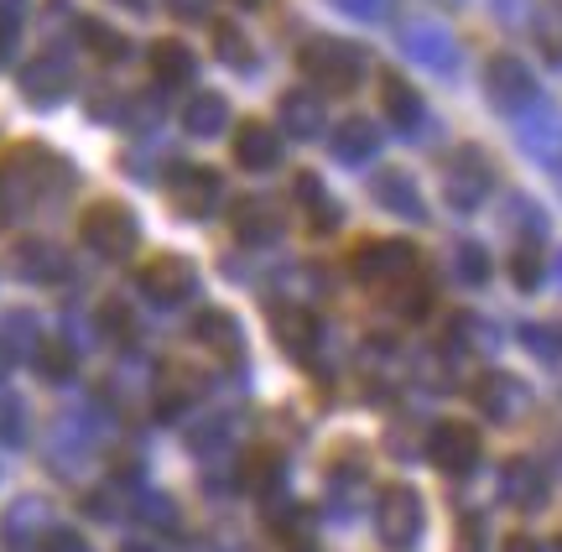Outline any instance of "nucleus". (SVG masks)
<instances>
[{
	"instance_id": "obj_1",
	"label": "nucleus",
	"mask_w": 562,
	"mask_h": 552,
	"mask_svg": "<svg viewBox=\"0 0 562 552\" xmlns=\"http://www.w3.org/2000/svg\"><path fill=\"white\" fill-rule=\"evenodd\" d=\"M297 68L313 83H323V94H349V89H360L370 58H364V47H355V42H344V37H313V42H302Z\"/></svg>"
},
{
	"instance_id": "obj_2",
	"label": "nucleus",
	"mask_w": 562,
	"mask_h": 552,
	"mask_svg": "<svg viewBox=\"0 0 562 552\" xmlns=\"http://www.w3.org/2000/svg\"><path fill=\"white\" fill-rule=\"evenodd\" d=\"M83 240L100 250V256H110V261H121V256H131L140 240V225L136 214L125 204H94L89 214H83Z\"/></svg>"
},
{
	"instance_id": "obj_3",
	"label": "nucleus",
	"mask_w": 562,
	"mask_h": 552,
	"mask_svg": "<svg viewBox=\"0 0 562 552\" xmlns=\"http://www.w3.org/2000/svg\"><path fill=\"white\" fill-rule=\"evenodd\" d=\"M375 527H381V542L391 552H406L422 537V495L412 485H391L381 491V511H375Z\"/></svg>"
},
{
	"instance_id": "obj_4",
	"label": "nucleus",
	"mask_w": 562,
	"mask_h": 552,
	"mask_svg": "<svg viewBox=\"0 0 562 552\" xmlns=\"http://www.w3.org/2000/svg\"><path fill=\"white\" fill-rule=\"evenodd\" d=\"M490 188H495V172H490V157L480 146H463L459 157L442 167V193L453 209H480Z\"/></svg>"
},
{
	"instance_id": "obj_5",
	"label": "nucleus",
	"mask_w": 562,
	"mask_h": 552,
	"mask_svg": "<svg viewBox=\"0 0 562 552\" xmlns=\"http://www.w3.org/2000/svg\"><path fill=\"white\" fill-rule=\"evenodd\" d=\"M484 94H490V104L501 110V115H521L526 104L537 100V79H531V68H526L521 58H490V68H484Z\"/></svg>"
},
{
	"instance_id": "obj_6",
	"label": "nucleus",
	"mask_w": 562,
	"mask_h": 552,
	"mask_svg": "<svg viewBox=\"0 0 562 552\" xmlns=\"http://www.w3.org/2000/svg\"><path fill=\"white\" fill-rule=\"evenodd\" d=\"M427 459L442 474H469L480 464V432L469 428V423H438V428L427 432Z\"/></svg>"
},
{
	"instance_id": "obj_7",
	"label": "nucleus",
	"mask_w": 562,
	"mask_h": 552,
	"mask_svg": "<svg viewBox=\"0 0 562 552\" xmlns=\"http://www.w3.org/2000/svg\"><path fill=\"white\" fill-rule=\"evenodd\" d=\"M412 267H417V256H412L406 240H370V246L355 250V277H360V282H385L391 286Z\"/></svg>"
},
{
	"instance_id": "obj_8",
	"label": "nucleus",
	"mask_w": 562,
	"mask_h": 552,
	"mask_svg": "<svg viewBox=\"0 0 562 552\" xmlns=\"http://www.w3.org/2000/svg\"><path fill=\"white\" fill-rule=\"evenodd\" d=\"M271 339H277L286 354H297V360H313L318 354V339H323V324L307 313V307L286 303L271 313Z\"/></svg>"
},
{
	"instance_id": "obj_9",
	"label": "nucleus",
	"mask_w": 562,
	"mask_h": 552,
	"mask_svg": "<svg viewBox=\"0 0 562 552\" xmlns=\"http://www.w3.org/2000/svg\"><path fill=\"white\" fill-rule=\"evenodd\" d=\"M172 204H178V214H188V219L214 214V204H220V172H214V167H178V172H172Z\"/></svg>"
},
{
	"instance_id": "obj_10",
	"label": "nucleus",
	"mask_w": 562,
	"mask_h": 552,
	"mask_svg": "<svg viewBox=\"0 0 562 552\" xmlns=\"http://www.w3.org/2000/svg\"><path fill=\"white\" fill-rule=\"evenodd\" d=\"M140 286H146L151 303H182L193 292V267L182 256H157L151 267L140 271Z\"/></svg>"
},
{
	"instance_id": "obj_11",
	"label": "nucleus",
	"mask_w": 562,
	"mask_h": 552,
	"mask_svg": "<svg viewBox=\"0 0 562 552\" xmlns=\"http://www.w3.org/2000/svg\"><path fill=\"white\" fill-rule=\"evenodd\" d=\"M235 157H240V167H250V172H266V167L281 162V136L277 125L266 121H240V131H235Z\"/></svg>"
},
{
	"instance_id": "obj_12",
	"label": "nucleus",
	"mask_w": 562,
	"mask_h": 552,
	"mask_svg": "<svg viewBox=\"0 0 562 552\" xmlns=\"http://www.w3.org/2000/svg\"><path fill=\"white\" fill-rule=\"evenodd\" d=\"M402 47L417 63L438 68V74H448V68H453V58H459V47H453V37H448V26H427V21L406 26V32H402Z\"/></svg>"
},
{
	"instance_id": "obj_13",
	"label": "nucleus",
	"mask_w": 562,
	"mask_h": 552,
	"mask_svg": "<svg viewBox=\"0 0 562 552\" xmlns=\"http://www.w3.org/2000/svg\"><path fill=\"white\" fill-rule=\"evenodd\" d=\"M381 110L402 125V131H422V121H427V104H422V94L402 74H381Z\"/></svg>"
},
{
	"instance_id": "obj_14",
	"label": "nucleus",
	"mask_w": 562,
	"mask_h": 552,
	"mask_svg": "<svg viewBox=\"0 0 562 552\" xmlns=\"http://www.w3.org/2000/svg\"><path fill=\"white\" fill-rule=\"evenodd\" d=\"M229 219H235V235H240L245 246H266V240L281 235V214L271 199H240Z\"/></svg>"
},
{
	"instance_id": "obj_15",
	"label": "nucleus",
	"mask_w": 562,
	"mask_h": 552,
	"mask_svg": "<svg viewBox=\"0 0 562 552\" xmlns=\"http://www.w3.org/2000/svg\"><path fill=\"white\" fill-rule=\"evenodd\" d=\"M474 396H480V407L490 412L495 423H510V417L526 407V386L516 375H484L480 386H474Z\"/></svg>"
},
{
	"instance_id": "obj_16",
	"label": "nucleus",
	"mask_w": 562,
	"mask_h": 552,
	"mask_svg": "<svg viewBox=\"0 0 562 552\" xmlns=\"http://www.w3.org/2000/svg\"><path fill=\"white\" fill-rule=\"evenodd\" d=\"M501 485H505V500L510 506H521V511H531V506H542L547 500V480L542 470L531 464V459H510L501 474Z\"/></svg>"
},
{
	"instance_id": "obj_17",
	"label": "nucleus",
	"mask_w": 562,
	"mask_h": 552,
	"mask_svg": "<svg viewBox=\"0 0 562 552\" xmlns=\"http://www.w3.org/2000/svg\"><path fill=\"white\" fill-rule=\"evenodd\" d=\"M193 339H199L203 349H214L220 360H235V354H240V328H235V318L220 313V307H209V313L193 318Z\"/></svg>"
},
{
	"instance_id": "obj_18",
	"label": "nucleus",
	"mask_w": 562,
	"mask_h": 552,
	"mask_svg": "<svg viewBox=\"0 0 562 552\" xmlns=\"http://www.w3.org/2000/svg\"><path fill=\"white\" fill-rule=\"evenodd\" d=\"M375 204L391 209V214H402V219H422V214H427L417 183H412L406 172H381V178H375Z\"/></svg>"
},
{
	"instance_id": "obj_19",
	"label": "nucleus",
	"mask_w": 562,
	"mask_h": 552,
	"mask_svg": "<svg viewBox=\"0 0 562 552\" xmlns=\"http://www.w3.org/2000/svg\"><path fill=\"white\" fill-rule=\"evenodd\" d=\"M281 131H292V136H302V142H313V136L323 131V104L313 100V94H302V89L281 94Z\"/></svg>"
},
{
	"instance_id": "obj_20",
	"label": "nucleus",
	"mask_w": 562,
	"mask_h": 552,
	"mask_svg": "<svg viewBox=\"0 0 562 552\" xmlns=\"http://www.w3.org/2000/svg\"><path fill=\"white\" fill-rule=\"evenodd\" d=\"M151 74H157V83L193 79V53H188V42H172V37L151 42Z\"/></svg>"
},
{
	"instance_id": "obj_21",
	"label": "nucleus",
	"mask_w": 562,
	"mask_h": 552,
	"mask_svg": "<svg viewBox=\"0 0 562 552\" xmlns=\"http://www.w3.org/2000/svg\"><path fill=\"white\" fill-rule=\"evenodd\" d=\"M297 199H302V209H307V219H313V229H339V219H344V209L323 193V183H318V172H297Z\"/></svg>"
},
{
	"instance_id": "obj_22",
	"label": "nucleus",
	"mask_w": 562,
	"mask_h": 552,
	"mask_svg": "<svg viewBox=\"0 0 562 552\" xmlns=\"http://www.w3.org/2000/svg\"><path fill=\"white\" fill-rule=\"evenodd\" d=\"M224 121H229V104H224V94H199V100H188V110H182L188 136H220Z\"/></svg>"
},
{
	"instance_id": "obj_23",
	"label": "nucleus",
	"mask_w": 562,
	"mask_h": 552,
	"mask_svg": "<svg viewBox=\"0 0 562 552\" xmlns=\"http://www.w3.org/2000/svg\"><path fill=\"white\" fill-rule=\"evenodd\" d=\"M375 146H381V131H375L370 121H360V115H355V121H344L339 131H334V151H339L344 162H364Z\"/></svg>"
},
{
	"instance_id": "obj_24",
	"label": "nucleus",
	"mask_w": 562,
	"mask_h": 552,
	"mask_svg": "<svg viewBox=\"0 0 562 552\" xmlns=\"http://www.w3.org/2000/svg\"><path fill=\"white\" fill-rule=\"evenodd\" d=\"M537 47L552 68H562V0H542L537 5Z\"/></svg>"
},
{
	"instance_id": "obj_25",
	"label": "nucleus",
	"mask_w": 562,
	"mask_h": 552,
	"mask_svg": "<svg viewBox=\"0 0 562 552\" xmlns=\"http://www.w3.org/2000/svg\"><path fill=\"white\" fill-rule=\"evenodd\" d=\"M214 53H220L229 68H250V63H256V47H250V37H245L235 21H220V26H214Z\"/></svg>"
},
{
	"instance_id": "obj_26",
	"label": "nucleus",
	"mask_w": 562,
	"mask_h": 552,
	"mask_svg": "<svg viewBox=\"0 0 562 552\" xmlns=\"http://www.w3.org/2000/svg\"><path fill=\"white\" fill-rule=\"evenodd\" d=\"M427 303H432V292H427V282H422V277H412V271H406V277H396V282H391V307H396L402 318H422V313H427Z\"/></svg>"
},
{
	"instance_id": "obj_27",
	"label": "nucleus",
	"mask_w": 562,
	"mask_h": 552,
	"mask_svg": "<svg viewBox=\"0 0 562 552\" xmlns=\"http://www.w3.org/2000/svg\"><path fill=\"white\" fill-rule=\"evenodd\" d=\"M453 271H459V282L484 286L490 282V256H484L474 240H463V246H453Z\"/></svg>"
},
{
	"instance_id": "obj_28",
	"label": "nucleus",
	"mask_w": 562,
	"mask_h": 552,
	"mask_svg": "<svg viewBox=\"0 0 562 552\" xmlns=\"http://www.w3.org/2000/svg\"><path fill=\"white\" fill-rule=\"evenodd\" d=\"M79 32H83V42H89L100 58H125V53H131V42H125L121 32H110L104 21H79Z\"/></svg>"
},
{
	"instance_id": "obj_29",
	"label": "nucleus",
	"mask_w": 562,
	"mask_h": 552,
	"mask_svg": "<svg viewBox=\"0 0 562 552\" xmlns=\"http://www.w3.org/2000/svg\"><path fill=\"white\" fill-rule=\"evenodd\" d=\"M526 142H531V151H537V157H558V151H562V121H558V115H542V121L526 131Z\"/></svg>"
},
{
	"instance_id": "obj_30",
	"label": "nucleus",
	"mask_w": 562,
	"mask_h": 552,
	"mask_svg": "<svg viewBox=\"0 0 562 552\" xmlns=\"http://www.w3.org/2000/svg\"><path fill=\"white\" fill-rule=\"evenodd\" d=\"M510 271H516V286H526V292H531V286L542 282V256H537V250H516Z\"/></svg>"
},
{
	"instance_id": "obj_31",
	"label": "nucleus",
	"mask_w": 562,
	"mask_h": 552,
	"mask_svg": "<svg viewBox=\"0 0 562 552\" xmlns=\"http://www.w3.org/2000/svg\"><path fill=\"white\" fill-rule=\"evenodd\" d=\"M526 345L542 349V354H558V349H562V328H526Z\"/></svg>"
},
{
	"instance_id": "obj_32",
	"label": "nucleus",
	"mask_w": 562,
	"mask_h": 552,
	"mask_svg": "<svg viewBox=\"0 0 562 552\" xmlns=\"http://www.w3.org/2000/svg\"><path fill=\"white\" fill-rule=\"evenodd\" d=\"M339 5L349 11V16H385L391 0H339Z\"/></svg>"
},
{
	"instance_id": "obj_33",
	"label": "nucleus",
	"mask_w": 562,
	"mask_h": 552,
	"mask_svg": "<svg viewBox=\"0 0 562 552\" xmlns=\"http://www.w3.org/2000/svg\"><path fill=\"white\" fill-rule=\"evenodd\" d=\"M167 11H172V16H203L209 0H167Z\"/></svg>"
},
{
	"instance_id": "obj_34",
	"label": "nucleus",
	"mask_w": 562,
	"mask_h": 552,
	"mask_svg": "<svg viewBox=\"0 0 562 552\" xmlns=\"http://www.w3.org/2000/svg\"><path fill=\"white\" fill-rule=\"evenodd\" d=\"M459 552H480V521H474V516L463 521V542H459Z\"/></svg>"
},
{
	"instance_id": "obj_35",
	"label": "nucleus",
	"mask_w": 562,
	"mask_h": 552,
	"mask_svg": "<svg viewBox=\"0 0 562 552\" xmlns=\"http://www.w3.org/2000/svg\"><path fill=\"white\" fill-rule=\"evenodd\" d=\"M47 552H83V542L74 532H58L53 542H47Z\"/></svg>"
},
{
	"instance_id": "obj_36",
	"label": "nucleus",
	"mask_w": 562,
	"mask_h": 552,
	"mask_svg": "<svg viewBox=\"0 0 562 552\" xmlns=\"http://www.w3.org/2000/svg\"><path fill=\"white\" fill-rule=\"evenodd\" d=\"M501 552H542V548H537V542H531L526 532H510V537H505V548H501Z\"/></svg>"
},
{
	"instance_id": "obj_37",
	"label": "nucleus",
	"mask_w": 562,
	"mask_h": 552,
	"mask_svg": "<svg viewBox=\"0 0 562 552\" xmlns=\"http://www.w3.org/2000/svg\"><path fill=\"white\" fill-rule=\"evenodd\" d=\"M11 47V26H5V16H0V53Z\"/></svg>"
},
{
	"instance_id": "obj_38",
	"label": "nucleus",
	"mask_w": 562,
	"mask_h": 552,
	"mask_svg": "<svg viewBox=\"0 0 562 552\" xmlns=\"http://www.w3.org/2000/svg\"><path fill=\"white\" fill-rule=\"evenodd\" d=\"M235 5H245V11H256V5H261V0H235Z\"/></svg>"
},
{
	"instance_id": "obj_39",
	"label": "nucleus",
	"mask_w": 562,
	"mask_h": 552,
	"mask_svg": "<svg viewBox=\"0 0 562 552\" xmlns=\"http://www.w3.org/2000/svg\"><path fill=\"white\" fill-rule=\"evenodd\" d=\"M125 5H131V11H146V0H125Z\"/></svg>"
},
{
	"instance_id": "obj_40",
	"label": "nucleus",
	"mask_w": 562,
	"mask_h": 552,
	"mask_svg": "<svg viewBox=\"0 0 562 552\" xmlns=\"http://www.w3.org/2000/svg\"><path fill=\"white\" fill-rule=\"evenodd\" d=\"M125 552H146V548H125Z\"/></svg>"
},
{
	"instance_id": "obj_41",
	"label": "nucleus",
	"mask_w": 562,
	"mask_h": 552,
	"mask_svg": "<svg viewBox=\"0 0 562 552\" xmlns=\"http://www.w3.org/2000/svg\"><path fill=\"white\" fill-rule=\"evenodd\" d=\"M558 552H562V542H558Z\"/></svg>"
}]
</instances>
